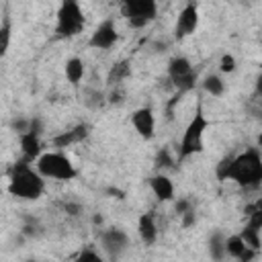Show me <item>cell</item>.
Returning a JSON list of instances; mask_svg holds the SVG:
<instances>
[{"label": "cell", "mask_w": 262, "mask_h": 262, "mask_svg": "<svg viewBox=\"0 0 262 262\" xmlns=\"http://www.w3.org/2000/svg\"><path fill=\"white\" fill-rule=\"evenodd\" d=\"M129 76H131V63H129V59H119V61H115L108 68L106 82H108V86H121Z\"/></svg>", "instance_id": "obj_19"}, {"label": "cell", "mask_w": 262, "mask_h": 262, "mask_svg": "<svg viewBox=\"0 0 262 262\" xmlns=\"http://www.w3.org/2000/svg\"><path fill=\"white\" fill-rule=\"evenodd\" d=\"M147 186L151 190V194L160 201V203H172L176 196V186L172 182V178L166 172H158L154 176L147 178Z\"/></svg>", "instance_id": "obj_12"}, {"label": "cell", "mask_w": 262, "mask_h": 262, "mask_svg": "<svg viewBox=\"0 0 262 262\" xmlns=\"http://www.w3.org/2000/svg\"><path fill=\"white\" fill-rule=\"evenodd\" d=\"M209 256L217 262L225 260V235L221 231H215L211 237H209Z\"/></svg>", "instance_id": "obj_20"}, {"label": "cell", "mask_w": 262, "mask_h": 262, "mask_svg": "<svg viewBox=\"0 0 262 262\" xmlns=\"http://www.w3.org/2000/svg\"><path fill=\"white\" fill-rule=\"evenodd\" d=\"M84 29H86V16L80 0H61L55 12V37L72 39L84 33Z\"/></svg>", "instance_id": "obj_5"}, {"label": "cell", "mask_w": 262, "mask_h": 262, "mask_svg": "<svg viewBox=\"0 0 262 262\" xmlns=\"http://www.w3.org/2000/svg\"><path fill=\"white\" fill-rule=\"evenodd\" d=\"M10 129L16 133V135H20V133H25V131H29V117H23V115H16L12 121H10Z\"/></svg>", "instance_id": "obj_29"}, {"label": "cell", "mask_w": 262, "mask_h": 262, "mask_svg": "<svg viewBox=\"0 0 262 262\" xmlns=\"http://www.w3.org/2000/svg\"><path fill=\"white\" fill-rule=\"evenodd\" d=\"M104 256H102V252H98L94 246H84L78 254H76V260H80V262H86V260H92V262H100Z\"/></svg>", "instance_id": "obj_26"}, {"label": "cell", "mask_w": 262, "mask_h": 262, "mask_svg": "<svg viewBox=\"0 0 262 262\" xmlns=\"http://www.w3.org/2000/svg\"><path fill=\"white\" fill-rule=\"evenodd\" d=\"M108 102L111 104H123L125 102V92L121 90V86H113V90L108 94Z\"/></svg>", "instance_id": "obj_32"}, {"label": "cell", "mask_w": 262, "mask_h": 262, "mask_svg": "<svg viewBox=\"0 0 262 262\" xmlns=\"http://www.w3.org/2000/svg\"><path fill=\"white\" fill-rule=\"evenodd\" d=\"M215 174L219 180L235 182L242 188H258L262 182V156L258 147H246L244 151L235 156H225L217 168Z\"/></svg>", "instance_id": "obj_1"}, {"label": "cell", "mask_w": 262, "mask_h": 262, "mask_svg": "<svg viewBox=\"0 0 262 262\" xmlns=\"http://www.w3.org/2000/svg\"><path fill=\"white\" fill-rule=\"evenodd\" d=\"M260 229H262V227H256V225L246 223V225H244V229H242V231H237V233L244 237V242H246V246H248V248H252V250H258V252H260Z\"/></svg>", "instance_id": "obj_23"}, {"label": "cell", "mask_w": 262, "mask_h": 262, "mask_svg": "<svg viewBox=\"0 0 262 262\" xmlns=\"http://www.w3.org/2000/svg\"><path fill=\"white\" fill-rule=\"evenodd\" d=\"M45 188H47V180L39 174L33 162L20 160L10 168L8 184H6L10 196L20 201H39L45 194Z\"/></svg>", "instance_id": "obj_2"}, {"label": "cell", "mask_w": 262, "mask_h": 262, "mask_svg": "<svg viewBox=\"0 0 262 262\" xmlns=\"http://www.w3.org/2000/svg\"><path fill=\"white\" fill-rule=\"evenodd\" d=\"M209 117L205 115V108H203V102H196V108L192 113V117L188 119L184 131H182V137L178 141V147H176V162H186L190 160L192 156L201 154L205 149V133L209 129Z\"/></svg>", "instance_id": "obj_3"}, {"label": "cell", "mask_w": 262, "mask_h": 262, "mask_svg": "<svg viewBox=\"0 0 262 262\" xmlns=\"http://www.w3.org/2000/svg\"><path fill=\"white\" fill-rule=\"evenodd\" d=\"M92 225H98V227L102 225V215L100 213H94L92 215Z\"/></svg>", "instance_id": "obj_34"}, {"label": "cell", "mask_w": 262, "mask_h": 262, "mask_svg": "<svg viewBox=\"0 0 262 262\" xmlns=\"http://www.w3.org/2000/svg\"><path fill=\"white\" fill-rule=\"evenodd\" d=\"M121 14L133 29H143L158 16V0H121Z\"/></svg>", "instance_id": "obj_8"}, {"label": "cell", "mask_w": 262, "mask_h": 262, "mask_svg": "<svg viewBox=\"0 0 262 262\" xmlns=\"http://www.w3.org/2000/svg\"><path fill=\"white\" fill-rule=\"evenodd\" d=\"M98 246H100V252L104 258L108 260H117L121 258L129 246H131V237L129 233L123 229V227H98Z\"/></svg>", "instance_id": "obj_7"}, {"label": "cell", "mask_w": 262, "mask_h": 262, "mask_svg": "<svg viewBox=\"0 0 262 262\" xmlns=\"http://www.w3.org/2000/svg\"><path fill=\"white\" fill-rule=\"evenodd\" d=\"M201 88L203 92H207L209 96L213 98H221L227 90V82H225V76L219 74V72H209L203 80H201Z\"/></svg>", "instance_id": "obj_18"}, {"label": "cell", "mask_w": 262, "mask_h": 262, "mask_svg": "<svg viewBox=\"0 0 262 262\" xmlns=\"http://www.w3.org/2000/svg\"><path fill=\"white\" fill-rule=\"evenodd\" d=\"M63 76H66V80H68L72 86L82 84V80H84V76H86V63H84V59L78 57V55L68 57L66 63H63Z\"/></svg>", "instance_id": "obj_17"}, {"label": "cell", "mask_w": 262, "mask_h": 262, "mask_svg": "<svg viewBox=\"0 0 262 262\" xmlns=\"http://www.w3.org/2000/svg\"><path fill=\"white\" fill-rule=\"evenodd\" d=\"M137 235L141 239V244L145 246H154L160 237V227H158V221H156V215L154 213H141L137 217Z\"/></svg>", "instance_id": "obj_15"}, {"label": "cell", "mask_w": 262, "mask_h": 262, "mask_svg": "<svg viewBox=\"0 0 262 262\" xmlns=\"http://www.w3.org/2000/svg\"><path fill=\"white\" fill-rule=\"evenodd\" d=\"M129 123H131L133 131H135L141 139L149 141V139L156 137L158 121H156V113H154L151 106H139V108H135V111L131 113V117H129Z\"/></svg>", "instance_id": "obj_11"}, {"label": "cell", "mask_w": 262, "mask_h": 262, "mask_svg": "<svg viewBox=\"0 0 262 262\" xmlns=\"http://www.w3.org/2000/svg\"><path fill=\"white\" fill-rule=\"evenodd\" d=\"M199 20H201V16H199V6H196L194 2H186V4L180 8L178 16H176V23H174V39L180 41V39L190 37V35L196 31Z\"/></svg>", "instance_id": "obj_10"}, {"label": "cell", "mask_w": 262, "mask_h": 262, "mask_svg": "<svg viewBox=\"0 0 262 262\" xmlns=\"http://www.w3.org/2000/svg\"><path fill=\"white\" fill-rule=\"evenodd\" d=\"M178 219H180V225L188 229V227H192V225L196 223V211H194V209H190V211L182 213V215H180Z\"/></svg>", "instance_id": "obj_31"}, {"label": "cell", "mask_w": 262, "mask_h": 262, "mask_svg": "<svg viewBox=\"0 0 262 262\" xmlns=\"http://www.w3.org/2000/svg\"><path fill=\"white\" fill-rule=\"evenodd\" d=\"M18 231H20L27 239H37V237L43 233V227H41V223H39L37 217H27Z\"/></svg>", "instance_id": "obj_24"}, {"label": "cell", "mask_w": 262, "mask_h": 262, "mask_svg": "<svg viewBox=\"0 0 262 262\" xmlns=\"http://www.w3.org/2000/svg\"><path fill=\"white\" fill-rule=\"evenodd\" d=\"M235 70H237V59H235V55H233V53H223V55L219 57V74L229 76V74H233Z\"/></svg>", "instance_id": "obj_25"}, {"label": "cell", "mask_w": 262, "mask_h": 262, "mask_svg": "<svg viewBox=\"0 0 262 262\" xmlns=\"http://www.w3.org/2000/svg\"><path fill=\"white\" fill-rule=\"evenodd\" d=\"M33 164L45 180L70 182L78 176V168L63 149H43Z\"/></svg>", "instance_id": "obj_4"}, {"label": "cell", "mask_w": 262, "mask_h": 262, "mask_svg": "<svg viewBox=\"0 0 262 262\" xmlns=\"http://www.w3.org/2000/svg\"><path fill=\"white\" fill-rule=\"evenodd\" d=\"M88 135H90V127L86 123H78V125H74V127L53 135L51 137V145L55 149H66V147H72L76 143H82Z\"/></svg>", "instance_id": "obj_14"}, {"label": "cell", "mask_w": 262, "mask_h": 262, "mask_svg": "<svg viewBox=\"0 0 262 262\" xmlns=\"http://www.w3.org/2000/svg\"><path fill=\"white\" fill-rule=\"evenodd\" d=\"M172 205H174V213H176L178 217H180L182 213H186V211L194 209V203H192L188 196H174Z\"/></svg>", "instance_id": "obj_28"}, {"label": "cell", "mask_w": 262, "mask_h": 262, "mask_svg": "<svg viewBox=\"0 0 262 262\" xmlns=\"http://www.w3.org/2000/svg\"><path fill=\"white\" fill-rule=\"evenodd\" d=\"M151 49H154L156 53H164V51H168V49H170V41L160 39V41H156V43L151 45Z\"/></svg>", "instance_id": "obj_33"}, {"label": "cell", "mask_w": 262, "mask_h": 262, "mask_svg": "<svg viewBox=\"0 0 262 262\" xmlns=\"http://www.w3.org/2000/svg\"><path fill=\"white\" fill-rule=\"evenodd\" d=\"M12 43V20L10 16H4L0 23V57H4Z\"/></svg>", "instance_id": "obj_22"}, {"label": "cell", "mask_w": 262, "mask_h": 262, "mask_svg": "<svg viewBox=\"0 0 262 262\" xmlns=\"http://www.w3.org/2000/svg\"><path fill=\"white\" fill-rule=\"evenodd\" d=\"M61 211L68 215V217H80L84 213V205L80 201H63L61 203Z\"/></svg>", "instance_id": "obj_27"}, {"label": "cell", "mask_w": 262, "mask_h": 262, "mask_svg": "<svg viewBox=\"0 0 262 262\" xmlns=\"http://www.w3.org/2000/svg\"><path fill=\"white\" fill-rule=\"evenodd\" d=\"M166 76H168L170 86L176 92L188 94L196 88V72H194L192 61L186 55H172L166 66Z\"/></svg>", "instance_id": "obj_6"}, {"label": "cell", "mask_w": 262, "mask_h": 262, "mask_svg": "<svg viewBox=\"0 0 262 262\" xmlns=\"http://www.w3.org/2000/svg\"><path fill=\"white\" fill-rule=\"evenodd\" d=\"M184 96H186V94H182V92H176V90H174V94H172V98H170V100L166 102V115H168L170 119L174 117V111H176V106H178V102H180V100H182Z\"/></svg>", "instance_id": "obj_30"}, {"label": "cell", "mask_w": 262, "mask_h": 262, "mask_svg": "<svg viewBox=\"0 0 262 262\" xmlns=\"http://www.w3.org/2000/svg\"><path fill=\"white\" fill-rule=\"evenodd\" d=\"M256 256H258V250L248 248L239 233L225 235V258H231V260H237V262H250Z\"/></svg>", "instance_id": "obj_13"}, {"label": "cell", "mask_w": 262, "mask_h": 262, "mask_svg": "<svg viewBox=\"0 0 262 262\" xmlns=\"http://www.w3.org/2000/svg\"><path fill=\"white\" fill-rule=\"evenodd\" d=\"M119 41V29H117V23L115 18H102L94 31L90 33V39H88V45L92 49H100V51H106L111 49L115 43Z\"/></svg>", "instance_id": "obj_9"}, {"label": "cell", "mask_w": 262, "mask_h": 262, "mask_svg": "<svg viewBox=\"0 0 262 262\" xmlns=\"http://www.w3.org/2000/svg\"><path fill=\"white\" fill-rule=\"evenodd\" d=\"M156 168L160 172H166V170H172L178 162H176V154L170 149V147H160L158 154H156Z\"/></svg>", "instance_id": "obj_21"}, {"label": "cell", "mask_w": 262, "mask_h": 262, "mask_svg": "<svg viewBox=\"0 0 262 262\" xmlns=\"http://www.w3.org/2000/svg\"><path fill=\"white\" fill-rule=\"evenodd\" d=\"M43 135L33 133V131H25L18 135V143H20V151H23V160L27 162H35L39 158V154L43 151Z\"/></svg>", "instance_id": "obj_16"}]
</instances>
